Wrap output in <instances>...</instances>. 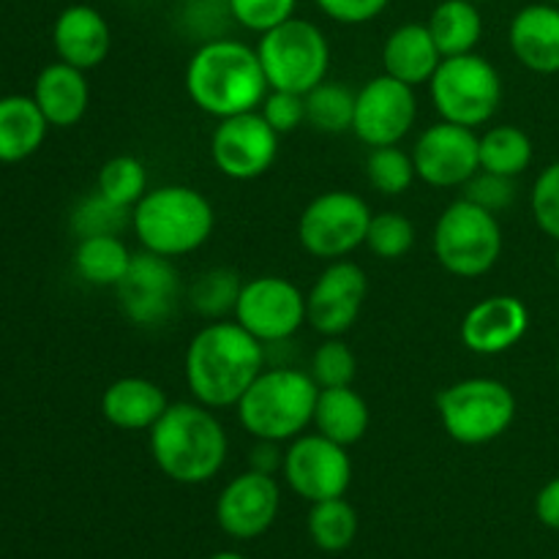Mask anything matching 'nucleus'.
I'll list each match as a JSON object with an SVG mask.
<instances>
[{
  "label": "nucleus",
  "instance_id": "39",
  "mask_svg": "<svg viewBox=\"0 0 559 559\" xmlns=\"http://www.w3.org/2000/svg\"><path fill=\"white\" fill-rule=\"evenodd\" d=\"M530 207H533L535 224L559 243V162L549 164L538 175L530 194Z\"/></svg>",
  "mask_w": 559,
  "mask_h": 559
},
{
  "label": "nucleus",
  "instance_id": "3",
  "mask_svg": "<svg viewBox=\"0 0 559 559\" xmlns=\"http://www.w3.org/2000/svg\"><path fill=\"white\" fill-rule=\"evenodd\" d=\"M229 453L227 431L211 407L175 402L151 429V456L169 480L183 486L216 478Z\"/></svg>",
  "mask_w": 559,
  "mask_h": 559
},
{
  "label": "nucleus",
  "instance_id": "47",
  "mask_svg": "<svg viewBox=\"0 0 559 559\" xmlns=\"http://www.w3.org/2000/svg\"><path fill=\"white\" fill-rule=\"evenodd\" d=\"M473 3H478V5H480V3H489V0H473Z\"/></svg>",
  "mask_w": 559,
  "mask_h": 559
},
{
  "label": "nucleus",
  "instance_id": "34",
  "mask_svg": "<svg viewBox=\"0 0 559 559\" xmlns=\"http://www.w3.org/2000/svg\"><path fill=\"white\" fill-rule=\"evenodd\" d=\"M126 227H131V207L115 205L104 194L82 197L76 207L71 211V229L76 238H93V235H120Z\"/></svg>",
  "mask_w": 559,
  "mask_h": 559
},
{
  "label": "nucleus",
  "instance_id": "17",
  "mask_svg": "<svg viewBox=\"0 0 559 559\" xmlns=\"http://www.w3.org/2000/svg\"><path fill=\"white\" fill-rule=\"evenodd\" d=\"M478 142L480 136L475 134V129L440 120L415 140V173L435 189L464 186L480 169Z\"/></svg>",
  "mask_w": 559,
  "mask_h": 559
},
{
  "label": "nucleus",
  "instance_id": "21",
  "mask_svg": "<svg viewBox=\"0 0 559 559\" xmlns=\"http://www.w3.org/2000/svg\"><path fill=\"white\" fill-rule=\"evenodd\" d=\"M52 47L58 60L91 71L107 60L112 47V31L104 14L93 5L74 3L58 14L52 25Z\"/></svg>",
  "mask_w": 559,
  "mask_h": 559
},
{
  "label": "nucleus",
  "instance_id": "10",
  "mask_svg": "<svg viewBox=\"0 0 559 559\" xmlns=\"http://www.w3.org/2000/svg\"><path fill=\"white\" fill-rule=\"evenodd\" d=\"M371 207L353 191H325L304 207L298 240L317 260H344L358 246H366Z\"/></svg>",
  "mask_w": 559,
  "mask_h": 559
},
{
  "label": "nucleus",
  "instance_id": "43",
  "mask_svg": "<svg viewBox=\"0 0 559 559\" xmlns=\"http://www.w3.org/2000/svg\"><path fill=\"white\" fill-rule=\"evenodd\" d=\"M535 516L544 527L557 530L559 533V475L551 478L544 489L535 497Z\"/></svg>",
  "mask_w": 559,
  "mask_h": 559
},
{
  "label": "nucleus",
  "instance_id": "37",
  "mask_svg": "<svg viewBox=\"0 0 559 559\" xmlns=\"http://www.w3.org/2000/svg\"><path fill=\"white\" fill-rule=\"evenodd\" d=\"M355 374H358V360L342 336L325 338L311 355V377L320 388L353 385Z\"/></svg>",
  "mask_w": 559,
  "mask_h": 559
},
{
  "label": "nucleus",
  "instance_id": "49",
  "mask_svg": "<svg viewBox=\"0 0 559 559\" xmlns=\"http://www.w3.org/2000/svg\"><path fill=\"white\" fill-rule=\"evenodd\" d=\"M557 377H559V364H557Z\"/></svg>",
  "mask_w": 559,
  "mask_h": 559
},
{
  "label": "nucleus",
  "instance_id": "33",
  "mask_svg": "<svg viewBox=\"0 0 559 559\" xmlns=\"http://www.w3.org/2000/svg\"><path fill=\"white\" fill-rule=\"evenodd\" d=\"M240 287H243V282H240L238 273L229 271V267H211L197 278L189 300L197 314L207 317V320H222L227 311H235Z\"/></svg>",
  "mask_w": 559,
  "mask_h": 559
},
{
  "label": "nucleus",
  "instance_id": "44",
  "mask_svg": "<svg viewBox=\"0 0 559 559\" xmlns=\"http://www.w3.org/2000/svg\"><path fill=\"white\" fill-rule=\"evenodd\" d=\"M278 445H282V442L260 440V445L251 451V469H260V473H267V475L282 469L284 453H278Z\"/></svg>",
  "mask_w": 559,
  "mask_h": 559
},
{
  "label": "nucleus",
  "instance_id": "7",
  "mask_svg": "<svg viewBox=\"0 0 559 559\" xmlns=\"http://www.w3.org/2000/svg\"><path fill=\"white\" fill-rule=\"evenodd\" d=\"M445 435L459 445H486L506 435L516 420V396L491 377L453 382L437 396Z\"/></svg>",
  "mask_w": 559,
  "mask_h": 559
},
{
  "label": "nucleus",
  "instance_id": "42",
  "mask_svg": "<svg viewBox=\"0 0 559 559\" xmlns=\"http://www.w3.org/2000/svg\"><path fill=\"white\" fill-rule=\"evenodd\" d=\"M317 9L342 25H366L388 9L391 0H314Z\"/></svg>",
  "mask_w": 559,
  "mask_h": 559
},
{
  "label": "nucleus",
  "instance_id": "9",
  "mask_svg": "<svg viewBox=\"0 0 559 559\" xmlns=\"http://www.w3.org/2000/svg\"><path fill=\"white\" fill-rule=\"evenodd\" d=\"M429 87L431 102L442 120L467 129L489 123L502 104L500 71L478 52L442 58Z\"/></svg>",
  "mask_w": 559,
  "mask_h": 559
},
{
  "label": "nucleus",
  "instance_id": "15",
  "mask_svg": "<svg viewBox=\"0 0 559 559\" xmlns=\"http://www.w3.org/2000/svg\"><path fill=\"white\" fill-rule=\"evenodd\" d=\"M278 156V134L260 109L218 120L211 136V158L229 180H254L273 167Z\"/></svg>",
  "mask_w": 559,
  "mask_h": 559
},
{
  "label": "nucleus",
  "instance_id": "25",
  "mask_svg": "<svg viewBox=\"0 0 559 559\" xmlns=\"http://www.w3.org/2000/svg\"><path fill=\"white\" fill-rule=\"evenodd\" d=\"M369 424V404L358 391H353V385L320 388L314 407V426L322 437L349 448L364 440Z\"/></svg>",
  "mask_w": 559,
  "mask_h": 559
},
{
  "label": "nucleus",
  "instance_id": "22",
  "mask_svg": "<svg viewBox=\"0 0 559 559\" xmlns=\"http://www.w3.org/2000/svg\"><path fill=\"white\" fill-rule=\"evenodd\" d=\"M33 102L38 104L49 126H58V129L76 126L85 118L87 104H91L85 71L63 60L44 66L33 85Z\"/></svg>",
  "mask_w": 559,
  "mask_h": 559
},
{
  "label": "nucleus",
  "instance_id": "16",
  "mask_svg": "<svg viewBox=\"0 0 559 559\" xmlns=\"http://www.w3.org/2000/svg\"><path fill=\"white\" fill-rule=\"evenodd\" d=\"M366 295L369 278L364 267L349 260H333L306 295V322L325 338L344 336L358 322Z\"/></svg>",
  "mask_w": 559,
  "mask_h": 559
},
{
  "label": "nucleus",
  "instance_id": "38",
  "mask_svg": "<svg viewBox=\"0 0 559 559\" xmlns=\"http://www.w3.org/2000/svg\"><path fill=\"white\" fill-rule=\"evenodd\" d=\"M298 0H227V11L246 31L267 33L282 22L293 20Z\"/></svg>",
  "mask_w": 559,
  "mask_h": 559
},
{
  "label": "nucleus",
  "instance_id": "24",
  "mask_svg": "<svg viewBox=\"0 0 559 559\" xmlns=\"http://www.w3.org/2000/svg\"><path fill=\"white\" fill-rule=\"evenodd\" d=\"M442 52L437 49L435 38H431L429 25L420 22H407L399 25L396 31L388 36L385 47H382V66L385 74L396 76L399 82L409 87H418L431 82L435 71L440 69Z\"/></svg>",
  "mask_w": 559,
  "mask_h": 559
},
{
  "label": "nucleus",
  "instance_id": "46",
  "mask_svg": "<svg viewBox=\"0 0 559 559\" xmlns=\"http://www.w3.org/2000/svg\"><path fill=\"white\" fill-rule=\"evenodd\" d=\"M555 262H557V271H559V249H557V257H555Z\"/></svg>",
  "mask_w": 559,
  "mask_h": 559
},
{
  "label": "nucleus",
  "instance_id": "32",
  "mask_svg": "<svg viewBox=\"0 0 559 559\" xmlns=\"http://www.w3.org/2000/svg\"><path fill=\"white\" fill-rule=\"evenodd\" d=\"M96 191L112 200L115 205H123L134 211L136 202L147 194V169L134 156H115L98 169Z\"/></svg>",
  "mask_w": 559,
  "mask_h": 559
},
{
  "label": "nucleus",
  "instance_id": "41",
  "mask_svg": "<svg viewBox=\"0 0 559 559\" xmlns=\"http://www.w3.org/2000/svg\"><path fill=\"white\" fill-rule=\"evenodd\" d=\"M260 115L278 136L293 134L298 126L306 123V96L289 91H267L265 102L260 104Z\"/></svg>",
  "mask_w": 559,
  "mask_h": 559
},
{
  "label": "nucleus",
  "instance_id": "20",
  "mask_svg": "<svg viewBox=\"0 0 559 559\" xmlns=\"http://www.w3.org/2000/svg\"><path fill=\"white\" fill-rule=\"evenodd\" d=\"M511 52L535 74H559V5L540 0L513 14L508 27Z\"/></svg>",
  "mask_w": 559,
  "mask_h": 559
},
{
  "label": "nucleus",
  "instance_id": "14",
  "mask_svg": "<svg viewBox=\"0 0 559 559\" xmlns=\"http://www.w3.org/2000/svg\"><path fill=\"white\" fill-rule=\"evenodd\" d=\"M415 118H418L415 87L404 85L396 76H374L355 93L353 131L364 145H399L413 131Z\"/></svg>",
  "mask_w": 559,
  "mask_h": 559
},
{
  "label": "nucleus",
  "instance_id": "5",
  "mask_svg": "<svg viewBox=\"0 0 559 559\" xmlns=\"http://www.w3.org/2000/svg\"><path fill=\"white\" fill-rule=\"evenodd\" d=\"M320 385L314 377L300 369H262L240 396L238 407L240 426L254 440L293 442L314 424V407Z\"/></svg>",
  "mask_w": 559,
  "mask_h": 559
},
{
  "label": "nucleus",
  "instance_id": "28",
  "mask_svg": "<svg viewBox=\"0 0 559 559\" xmlns=\"http://www.w3.org/2000/svg\"><path fill=\"white\" fill-rule=\"evenodd\" d=\"M131 257L134 251H129L120 235H93L76 243L74 267L93 287H118L129 271Z\"/></svg>",
  "mask_w": 559,
  "mask_h": 559
},
{
  "label": "nucleus",
  "instance_id": "13",
  "mask_svg": "<svg viewBox=\"0 0 559 559\" xmlns=\"http://www.w3.org/2000/svg\"><path fill=\"white\" fill-rule=\"evenodd\" d=\"M115 293H118L120 311L134 325H164L178 309L180 273L169 257L142 249L131 257L129 271L120 278Z\"/></svg>",
  "mask_w": 559,
  "mask_h": 559
},
{
  "label": "nucleus",
  "instance_id": "30",
  "mask_svg": "<svg viewBox=\"0 0 559 559\" xmlns=\"http://www.w3.org/2000/svg\"><path fill=\"white\" fill-rule=\"evenodd\" d=\"M309 535L311 544L320 551H328V555L347 551L358 535V513L344 497L311 502Z\"/></svg>",
  "mask_w": 559,
  "mask_h": 559
},
{
  "label": "nucleus",
  "instance_id": "27",
  "mask_svg": "<svg viewBox=\"0 0 559 559\" xmlns=\"http://www.w3.org/2000/svg\"><path fill=\"white\" fill-rule=\"evenodd\" d=\"M426 25L442 58L475 52L484 36V16L473 0H442L435 5Z\"/></svg>",
  "mask_w": 559,
  "mask_h": 559
},
{
  "label": "nucleus",
  "instance_id": "4",
  "mask_svg": "<svg viewBox=\"0 0 559 559\" xmlns=\"http://www.w3.org/2000/svg\"><path fill=\"white\" fill-rule=\"evenodd\" d=\"M216 227V213L202 191L183 183L151 189L131 211V229L142 249L175 260L202 249Z\"/></svg>",
  "mask_w": 559,
  "mask_h": 559
},
{
  "label": "nucleus",
  "instance_id": "40",
  "mask_svg": "<svg viewBox=\"0 0 559 559\" xmlns=\"http://www.w3.org/2000/svg\"><path fill=\"white\" fill-rule=\"evenodd\" d=\"M513 197H516L513 178L486 173V169H478V173L464 183V200L475 202V205L486 207V211L491 213L506 211V207L513 202Z\"/></svg>",
  "mask_w": 559,
  "mask_h": 559
},
{
  "label": "nucleus",
  "instance_id": "45",
  "mask_svg": "<svg viewBox=\"0 0 559 559\" xmlns=\"http://www.w3.org/2000/svg\"><path fill=\"white\" fill-rule=\"evenodd\" d=\"M207 559H246V557L238 555V551H218V555H213Z\"/></svg>",
  "mask_w": 559,
  "mask_h": 559
},
{
  "label": "nucleus",
  "instance_id": "18",
  "mask_svg": "<svg viewBox=\"0 0 559 559\" xmlns=\"http://www.w3.org/2000/svg\"><path fill=\"white\" fill-rule=\"evenodd\" d=\"M282 508V489L273 475L249 469L222 489L216 500V522L229 538L254 540L273 527Z\"/></svg>",
  "mask_w": 559,
  "mask_h": 559
},
{
  "label": "nucleus",
  "instance_id": "31",
  "mask_svg": "<svg viewBox=\"0 0 559 559\" xmlns=\"http://www.w3.org/2000/svg\"><path fill=\"white\" fill-rule=\"evenodd\" d=\"M355 93L338 82H320L306 93V123L320 134H344L353 129Z\"/></svg>",
  "mask_w": 559,
  "mask_h": 559
},
{
  "label": "nucleus",
  "instance_id": "11",
  "mask_svg": "<svg viewBox=\"0 0 559 559\" xmlns=\"http://www.w3.org/2000/svg\"><path fill=\"white\" fill-rule=\"evenodd\" d=\"M282 473L289 489L304 500H336L347 495L353 484V459L347 448L314 431L289 442L284 451Z\"/></svg>",
  "mask_w": 559,
  "mask_h": 559
},
{
  "label": "nucleus",
  "instance_id": "23",
  "mask_svg": "<svg viewBox=\"0 0 559 559\" xmlns=\"http://www.w3.org/2000/svg\"><path fill=\"white\" fill-rule=\"evenodd\" d=\"M167 407V393L145 377H120L102 396L104 418L120 431H151Z\"/></svg>",
  "mask_w": 559,
  "mask_h": 559
},
{
  "label": "nucleus",
  "instance_id": "29",
  "mask_svg": "<svg viewBox=\"0 0 559 559\" xmlns=\"http://www.w3.org/2000/svg\"><path fill=\"white\" fill-rule=\"evenodd\" d=\"M480 169L519 178L533 164V140L519 126H495L478 142Z\"/></svg>",
  "mask_w": 559,
  "mask_h": 559
},
{
  "label": "nucleus",
  "instance_id": "6",
  "mask_svg": "<svg viewBox=\"0 0 559 559\" xmlns=\"http://www.w3.org/2000/svg\"><path fill=\"white\" fill-rule=\"evenodd\" d=\"M262 71L271 91L309 93L325 82L331 69V44L325 33L309 20L282 22L273 31L262 33L257 44Z\"/></svg>",
  "mask_w": 559,
  "mask_h": 559
},
{
  "label": "nucleus",
  "instance_id": "19",
  "mask_svg": "<svg viewBox=\"0 0 559 559\" xmlns=\"http://www.w3.org/2000/svg\"><path fill=\"white\" fill-rule=\"evenodd\" d=\"M530 328V311L516 295H489L464 314L459 336L475 355H502L516 347Z\"/></svg>",
  "mask_w": 559,
  "mask_h": 559
},
{
  "label": "nucleus",
  "instance_id": "1",
  "mask_svg": "<svg viewBox=\"0 0 559 559\" xmlns=\"http://www.w3.org/2000/svg\"><path fill=\"white\" fill-rule=\"evenodd\" d=\"M262 369L265 344L238 322H211L197 331L186 347V385L194 402L211 409L235 407Z\"/></svg>",
  "mask_w": 559,
  "mask_h": 559
},
{
  "label": "nucleus",
  "instance_id": "2",
  "mask_svg": "<svg viewBox=\"0 0 559 559\" xmlns=\"http://www.w3.org/2000/svg\"><path fill=\"white\" fill-rule=\"evenodd\" d=\"M183 85L194 107L218 120L254 112L271 91L257 49L235 38H211L197 47Z\"/></svg>",
  "mask_w": 559,
  "mask_h": 559
},
{
  "label": "nucleus",
  "instance_id": "12",
  "mask_svg": "<svg viewBox=\"0 0 559 559\" xmlns=\"http://www.w3.org/2000/svg\"><path fill=\"white\" fill-rule=\"evenodd\" d=\"M235 322L262 344H282L304 328L306 295L289 278L257 276L240 287Z\"/></svg>",
  "mask_w": 559,
  "mask_h": 559
},
{
  "label": "nucleus",
  "instance_id": "48",
  "mask_svg": "<svg viewBox=\"0 0 559 559\" xmlns=\"http://www.w3.org/2000/svg\"><path fill=\"white\" fill-rule=\"evenodd\" d=\"M549 3H557L559 5V0H549Z\"/></svg>",
  "mask_w": 559,
  "mask_h": 559
},
{
  "label": "nucleus",
  "instance_id": "36",
  "mask_svg": "<svg viewBox=\"0 0 559 559\" xmlns=\"http://www.w3.org/2000/svg\"><path fill=\"white\" fill-rule=\"evenodd\" d=\"M366 246L380 260H402L415 246V224L404 213H374L366 235Z\"/></svg>",
  "mask_w": 559,
  "mask_h": 559
},
{
  "label": "nucleus",
  "instance_id": "26",
  "mask_svg": "<svg viewBox=\"0 0 559 559\" xmlns=\"http://www.w3.org/2000/svg\"><path fill=\"white\" fill-rule=\"evenodd\" d=\"M47 118L33 96L0 98V164L31 158L47 140Z\"/></svg>",
  "mask_w": 559,
  "mask_h": 559
},
{
  "label": "nucleus",
  "instance_id": "8",
  "mask_svg": "<svg viewBox=\"0 0 559 559\" xmlns=\"http://www.w3.org/2000/svg\"><path fill=\"white\" fill-rule=\"evenodd\" d=\"M435 254L451 276H486L502 257V227L497 213L464 197L451 202L437 218Z\"/></svg>",
  "mask_w": 559,
  "mask_h": 559
},
{
  "label": "nucleus",
  "instance_id": "35",
  "mask_svg": "<svg viewBox=\"0 0 559 559\" xmlns=\"http://www.w3.org/2000/svg\"><path fill=\"white\" fill-rule=\"evenodd\" d=\"M366 178L380 194L399 197L413 186L418 173H415L409 153H404L399 145H385L371 147L369 158H366Z\"/></svg>",
  "mask_w": 559,
  "mask_h": 559
}]
</instances>
